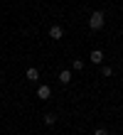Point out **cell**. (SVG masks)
Returning a JSON list of instances; mask_svg holds the SVG:
<instances>
[{
    "mask_svg": "<svg viewBox=\"0 0 123 135\" xmlns=\"http://www.w3.org/2000/svg\"><path fill=\"white\" fill-rule=\"evenodd\" d=\"M103 22H106V20H103V12H101V10H94L91 17H89V27H91V30H101Z\"/></svg>",
    "mask_w": 123,
    "mask_h": 135,
    "instance_id": "6da1fadb",
    "label": "cell"
},
{
    "mask_svg": "<svg viewBox=\"0 0 123 135\" xmlns=\"http://www.w3.org/2000/svg\"><path fill=\"white\" fill-rule=\"evenodd\" d=\"M49 37H52V39H62L64 37V30L59 25H52V27H49Z\"/></svg>",
    "mask_w": 123,
    "mask_h": 135,
    "instance_id": "7a4b0ae2",
    "label": "cell"
},
{
    "mask_svg": "<svg viewBox=\"0 0 123 135\" xmlns=\"http://www.w3.org/2000/svg\"><path fill=\"white\" fill-rule=\"evenodd\" d=\"M49 96H52V89H49V86H39V89H37V98L47 101Z\"/></svg>",
    "mask_w": 123,
    "mask_h": 135,
    "instance_id": "3957f363",
    "label": "cell"
},
{
    "mask_svg": "<svg viewBox=\"0 0 123 135\" xmlns=\"http://www.w3.org/2000/svg\"><path fill=\"white\" fill-rule=\"evenodd\" d=\"M101 61H103V52L101 49H94L91 52V64H101Z\"/></svg>",
    "mask_w": 123,
    "mask_h": 135,
    "instance_id": "277c9868",
    "label": "cell"
},
{
    "mask_svg": "<svg viewBox=\"0 0 123 135\" xmlns=\"http://www.w3.org/2000/svg\"><path fill=\"white\" fill-rule=\"evenodd\" d=\"M69 81H71V71H69V69L59 71V84H69Z\"/></svg>",
    "mask_w": 123,
    "mask_h": 135,
    "instance_id": "5b68a950",
    "label": "cell"
},
{
    "mask_svg": "<svg viewBox=\"0 0 123 135\" xmlns=\"http://www.w3.org/2000/svg\"><path fill=\"white\" fill-rule=\"evenodd\" d=\"M27 79H30V81H37V79H39V71L37 69H27Z\"/></svg>",
    "mask_w": 123,
    "mask_h": 135,
    "instance_id": "8992f818",
    "label": "cell"
},
{
    "mask_svg": "<svg viewBox=\"0 0 123 135\" xmlns=\"http://www.w3.org/2000/svg\"><path fill=\"white\" fill-rule=\"evenodd\" d=\"M44 123H47V125H54V123H57V115H54V113H47V115H44Z\"/></svg>",
    "mask_w": 123,
    "mask_h": 135,
    "instance_id": "52a82bcc",
    "label": "cell"
},
{
    "mask_svg": "<svg viewBox=\"0 0 123 135\" xmlns=\"http://www.w3.org/2000/svg\"><path fill=\"white\" fill-rule=\"evenodd\" d=\"M81 69H84V61H81V59H74V71H81Z\"/></svg>",
    "mask_w": 123,
    "mask_h": 135,
    "instance_id": "ba28073f",
    "label": "cell"
},
{
    "mask_svg": "<svg viewBox=\"0 0 123 135\" xmlns=\"http://www.w3.org/2000/svg\"><path fill=\"white\" fill-rule=\"evenodd\" d=\"M101 74H103V76H113V69H111V66H103Z\"/></svg>",
    "mask_w": 123,
    "mask_h": 135,
    "instance_id": "9c48e42d",
    "label": "cell"
},
{
    "mask_svg": "<svg viewBox=\"0 0 123 135\" xmlns=\"http://www.w3.org/2000/svg\"><path fill=\"white\" fill-rule=\"evenodd\" d=\"M94 135H108V130H106V128H96Z\"/></svg>",
    "mask_w": 123,
    "mask_h": 135,
    "instance_id": "30bf717a",
    "label": "cell"
}]
</instances>
